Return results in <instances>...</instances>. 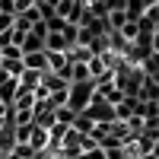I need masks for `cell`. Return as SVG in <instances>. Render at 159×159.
I'll use <instances>...</instances> for the list:
<instances>
[{"mask_svg": "<svg viewBox=\"0 0 159 159\" xmlns=\"http://www.w3.org/2000/svg\"><path fill=\"white\" fill-rule=\"evenodd\" d=\"M96 96V80H83V83H70L67 86V99H70V111H83Z\"/></svg>", "mask_w": 159, "mask_h": 159, "instance_id": "1", "label": "cell"}, {"mask_svg": "<svg viewBox=\"0 0 159 159\" xmlns=\"http://www.w3.org/2000/svg\"><path fill=\"white\" fill-rule=\"evenodd\" d=\"M22 64H25L29 70L48 73V51H32V54H22Z\"/></svg>", "mask_w": 159, "mask_h": 159, "instance_id": "2", "label": "cell"}, {"mask_svg": "<svg viewBox=\"0 0 159 159\" xmlns=\"http://www.w3.org/2000/svg\"><path fill=\"white\" fill-rule=\"evenodd\" d=\"M19 51L22 54H32V51H45V38L38 32H25V38L19 42Z\"/></svg>", "mask_w": 159, "mask_h": 159, "instance_id": "3", "label": "cell"}, {"mask_svg": "<svg viewBox=\"0 0 159 159\" xmlns=\"http://www.w3.org/2000/svg\"><path fill=\"white\" fill-rule=\"evenodd\" d=\"M124 13H127V19H140V16H147V3L143 0H124Z\"/></svg>", "mask_w": 159, "mask_h": 159, "instance_id": "4", "label": "cell"}, {"mask_svg": "<svg viewBox=\"0 0 159 159\" xmlns=\"http://www.w3.org/2000/svg\"><path fill=\"white\" fill-rule=\"evenodd\" d=\"M153 51H159V29L153 32Z\"/></svg>", "mask_w": 159, "mask_h": 159, "instance_id": "5", "label": "cell"}]
</instances>
